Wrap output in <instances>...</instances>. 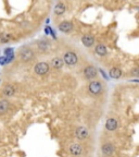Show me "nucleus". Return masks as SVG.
I'll list each match as a JSON object with an SVG mask.
<instances>
[{"label": "nucleus", "mask_w": 139, "mask_h": 157, "mask_svg": "<svg viewBox=\"0 0 139 157\" xmlns=\"http://www.w3.org/2000/svg\"><path fill=\"white\" fill-rule=\"evenodd\" d=\"M95 52L98 55V56L103 57L108 54V50H107V47L102 44H98L97 46L95 47Z\"/></svg>", "instance_id": "17"}, {"label": "nucleus", "mask_w": 139, "mask_h": 157, "mask_svg": "<svg viewBox=\"0 0 139 157\" xmlns=\"http://www.w3.org/2000/svg\"><path fill=\"white\" fill-rule=\"evenodd\" d=\"M65 11H66V7L64 3L58 2L54 6V14L56 15H62Z\"/></svg>", "instance_id": "16"}, {"label": "nucleus", "mask_w": 139, "mask_h": 157, "mask_svg": "<svg viewBox=\"0 0 139 157\" xmlns=\"http://www.w3.org/2000/svg\"><path fill=\"white\" fill-rule=\"evenodd\" d=\"M59 31H61L62 33H70L73 29V23H71L70 21H63L59 24Z\"/></svg>", "instance_id": "9"}, {"label": "nucleus", "mask_w": 139, "mask_h": 157, "mask_svg": "<svg viewBox=\"0 0 139 157\" xmlns=\"http://www.w3.org/2000/svg\"><path fill=\"white\" fill-rule=\"evenodd\" d=\"M63 64H64L63 59H61L60 57H54V58H52L51 66L53 69H56V70H60V69L63 67Z\"/></svg>", "instance_id": "13"}, {"label": "nucleus", "mask_w": 139, "mask_h": 157, "mask_svg": "<svg viewBox=\"0 0 139 157\" xmlns=\"http://www.w3.org/2000/svg\"><path fill=\"white\" fill-rule=\"evenodd\" d=\"M82 43L85 47H93L95 44V37L91 34H85L82 37Z\"/></svg>", "instance_id": "11"}, {"label": "nucleus", "mask_w": 139, "mask_h": 157, "mask_svg": "<svg viewBox=\"0 0 139 157\" xmlns=\"http://www.w3.org/2000/svg\"><path fill=\"white\" fill-rule=\"evenodd\" d=\"M10 108V101L8 99H0V115H5Z\"/></svg>", "instance_id": "14"}, {"label": "nucleus", "mask_w": 139, "mask_h": 157, "mask_svg": "<svg viewBox=\"0 0 139 157\" xmlns=\"http://www.w3.org/2000/svg\"><path fill=\"white\" fill-rule=\"evenodd\" d=\"M130 74H132L133 76H139V68L132 69V71H130Z\"/></svg>", "instance_id": "20"}, {"label": "nucleus", "mask_w": 139, "mask_h": 157, "mask_svg": "<svg viewBox=\"0 0 139 157\" xmlns=\"http://www.w3.org/2000/svg\"><path fill=\"white\" fill-rule=\"evenodd\" d=\"M68 152H70V154H71L72 156L78 157L84 153V147L82 146L79 143H72V144L68 146Z\"/></svg>", "instance_id": "5"}, {"label": "nucleus", "mask_w": 139, "mask_h": 157, "mask_svg": "<svg viewBox=\"0 0 139 157\" xmlns=\"http://www.w3.org/2000/svg\"><path fill=\"white\" fill-rule=\"evenodd\" d=\"M2 95L5 97H13L15 95V87L13 85H5L2 88Z\"/></svg>", "instance_id": "12"}, {"label": "nucleus", "mask_w": 139, "mask_h": 157, "mask_svg": "<svg viewBox=\"0 0 139 157\" xmlns=\"http://www.w3.org/2000/svg\"><path fill=\"white\" fill-rule=\"evenodd\" d=\"M88 92L93 96L100 95L103 92V84L97 80H91L88 84Z\"/></svg>", "instance_id": "2"}, {"label": "nucleus", "mask_w": 139, "mask_h": 157, "mask_svg": "<svg viewBox=\"0 0 139 157\" xmlns=\"http://www.w3.org/2000/svg\"><path fill=\"white\" fill-rule=\"evenodd\" d=\"M84 78H86V80H89V81H91L93 78H95L96 76H97L98 74V71H97V68L93 66H87L85 69H84Z\"/></svg>", "instance_id": "6"}, {"label": "nucleus", "mask_w": 139, "mask_h": 157, "mask_svg": "<svg viewBox=\"0 0 139 157\" xmlns=\"http://www.w3.org/2000/svg\"><path fill=\"white\" fill-rule=\"evenodd\" d=\"M49 46H50V44H49L48 40H46V39H40L38 42V48L42 50V52H46V50H48Z\"/></svg>", "instance_id": "18"}, {"label": "nucleus", "mask_w": 139, "mask_h": 157, "mask_svg": "<svg viewBox=\"0 0 139 157\" xmlns=\"http://www.w3.org/2000/svg\"><path fill=\"white\" fill-rule=\"evenodd\" d=\"M19 58H20V60L23 62H29L35 58V52L32 48H29V47H27V46H24L20 49Z\"/></svg>", "instance_id": "1"}, {"label": "nucleus", "mask_w": 139, "mask_h": 157, "mask_svg": "<svg viewBox=\"0 0 139 157\" xmlns=\"http://www.w3.org/2000/svg\"><path fill=\"white\" fill-rule=\"evenodd\" d=\"M63 61H64V63L68 64V66L73 67V66H75V64H77L78 57L75 52H64V55H63Z\"/></svg>", "instance_id": "4"}, {"label": "nucleus", "mask_w": 139, "mask_h": 157, "mask_svg": "<svg viewBox=\"0 0 139 157\" xmlns=\"http://www.w3.org/2000/svg\"><path fill=\"white\" fill-rule=\"evenodd\" d=\"M117 127H119V122H117L116 119H114V118H109L107 121H105V129H107L108 131H115L117 129Z\"/></svg>", "instance_id": "10"}, {"label": "nucleus", "mask_w": 139, "mask_h": 157, "mask_svg": "<svg viewBox=\"0 0 139 157\" xmlns=\"http://www.w3.org/2000/svg\"><path fill=\"white\" fill-rule=\"evenodd\" d=\"M114 151H115V146L110 142H107V143H104V144L101 145V153L107 157L112 156Z\"/></svg>", "instance_id": "7"}, {"label": "nucleus", "mask_w": 139, "mask_h": 157, "mask_svg": "<svg viewBox=\"0 0 139 157\" xmlns=\"http://www.w3.org/2000/svg\"><path fill=\"white\" fill-rule=\"evenodd\" d=\"M11 35L7 34V33H0V43L1 44H7L11 40Z\"/></svg>", "instance_id": "19"}, {"label": "nucleus", "mask_w": 139, "mask_h": 157, "mask_svg": "<svg viewBox=\"0 0 139 157\" xmlns=\"http://www.w3.org/2000/svg\"><path fill=\"white\" fill-rule=\"evenodd\" d=\"M75 136L81 141L86 140V139L88 137V130L85 127H83V125L77 127L75 129Z\"/></svg>", "instance_id": "8"}, {"label": "nucleus", "mask_w": 139, "mask_h": 157, "mask_svg": "<svg viewBox=\"0 0 139 157\" xmlns=\"http://www.w3.org/2000/svg\"><path fill=\"white\" fill-rule=\"evenodd\" d=\"M109 75H110L112 78H114V80H119V78L122 76V70H121L120 68L114 67V68L110 69V71H109Z\"/></svg>", "instance_id": "15"}, {"label": "nucleus", "mask_w": 139, "mask_h": 157, "mask_svg": "<svg viewBox=\"0 0 139 157\" xmlns=\"http://www.w3.org/2000/svg\"><path fill=\"white\" fill-rule=\"evenodd\" d=\"M49 71H50V64L48 62H38L34 67V72L37 75H46L47 73H49Z\"/></svg>", "instance_id": "3"}]
</instances>
